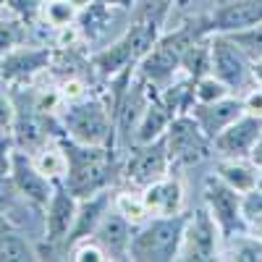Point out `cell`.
I'll list each match as a JSON object with an SVG mask.
<instances>
[{
  "label": "cell",
  "instance_id": "obj_8",
  "mask_svg": "<svg viewBox=\"0 0 262 262\" xmlns=\"http://www.w3.org/2000/svg\"><path fill=\"white\" fill-rule=\"evenodd\" d=\"M170 170V158H168V147H165V134L160 139H152L144 144H131L126 163L121 165V176L128 186L144 189L147 184L158 181L168 176Z\"/></svg>",
  "mask_w": 262,
  "mask_h": 262
},
{
  "label": "cell",
  "instance_id": "obj_40",
  "mask_svg": "<svg viewBox=\"0 0 262 262\" xmlns=\"http://www.w3.org/2000/svg\"><path fill=\"white\" fill-rule=\"evenodd\" d=\"M6 134H8V131H6V128H0V139H3Z\"/></svg>",
  "mask_w": 262,
  "mask_h": 262
},
{
  "label": "cell",
  "instance_id": "obj_14",
  "mask_svg": "<svg viewBox=\"0 0 262 262\" xmlns=\"http://www.w3.org/2000/svg\"><path fill=\"white\" fill-rule=\"evenodd\" d=\"M76 196L63 184H55L53 196L45 205V238L50 244H66L69 249V233L76 221Z\"/></svg>",
  "mask_w": 262,
  "mask_h": 262
},
{
  "label": "cell",
  "instance_id": "obj_39",
  "mask_svg": "<svg viewBox=\"0 0 262 262\" xmlns=\"http://www.w3.org/2000/svg\"><path fill=\"white\" fill-rule=\"evenodd\" d=\"M173 6H176V8H189L191 0H173Z\"/></svg>",
  "mask_w": 262,
  "mask_h": 262
},
{
  "label": "cell",
  "instance_id": "obj_3",
  "mask_svg": "<svg viewBox=\"0 0 262 262\" xmlns=\"http://www.w3.org/2000/svg\"><path fill=\"white\" fill-rule=\"evenodd\" d=\"M60 137L92 147H116V116L102 97H84L69 102L58 113Z\"/></svg>",
  "mask_w": 262,
  "mask_h": 262
},
{
  "label": "cell",
  "instance_id": "obj_26",
  "mask_svg": "<svg viewBox=\"0 0 262 262\" xmlns=\"http://www.w3.org/2000/svg\"><path fill=\"white\" fill-rule=\"evenodd\" d=\"M0 259L29 262V259H39V252L29 242V236L18 233V231H0Z\"/></svg>",
  "mask_w": 262,
  "mask_h": 262
},
{
  "label": "cell",
  "instance_id": "obj_23",
  "mask_svg": "<svg viewBox=\"0 0 262 262\" xmlns=\"http://www.w3.org/2000/svg\"><path fill=\"white\" fill-rule=\"evenodd\" d=\"M27 29L29 24L13 8H8L6 3L0 6V58L21 45H27Z\"/></svg>",
  "mask_w": 262,
  "mask_h": 262
},
{
  "label": "cell",
  "instance_id": "obj_33",
  "mask_svg": "<svg viewBox=\"0 0 262 262\" xmlns=\"http://www.w3.org/2000/svg\"><path fill=\"white\" fill-rule=\"evenodd\" d=\"M6 6L13 8L27 24H34L39 18V8H42V0H6Z\"/></svg>",
  "mask_w": 262,
  "mask_h": 262
},
{
  "label": "cell",
  "instance_id": "obj_32",
  "mask_svg": "<svg viewBox=\"0 0 262 262\" xmlns=\"http://www.w3.org/2000/svg\"><path fill=\"white\" fill-rule=\"evenodd\" d=\"M58 92H60V97H63V105L79 102V100H84V97H90V84H86L84 76L71 74V76H66V79L58 84Z\"/></svg>",
  "mask_w": 262,
  "mask_h": 262
},
{
  "label": "cell",
  "instance_id": "obj_7",
  "mask_svg": "<svg viewBox=\"0 0 262 262\" xmlns=\"http://www.w3.org/2000/svg\"><path fill=\"white\" fill-rule=\"evenodd\" d=\"M210 74L217 76L236 95H242L254 84L252 60L228 34H210Z\"/></svg>",
  "mask_w": 262,
  "mask_h": 262
},
{
  "label": "cell",
  "instance_id": "obj_29",
  "mask_svg": "<svg viewBox=\"0 0 262 262\" xmlns=\"http://www.w3.org/2000/svg\"><path fill=\"white\" fill-rule=\"evenodd\" d=\"M228 37L247 53L249 60H259L262 58V21H259V24H254V27H249V29L233 32Z\"/></svg>",
  "mask_w": 262,
  "mask_h": 262
},
{
  "label": "cell",
  "instance_id": "obj_6",
  "mask_svg": "<svg viewBox=\"0 0 262 262\" xmlns=\"http://www.w3.org/2000/svg\"><path fill=\"white\" fill-rule=\"evenodd\" d=\"M202 202L210 210V215L215 217L217 228L223 233V242L233 238V236L249 233V223L242 210V194L231 189L226 181H221L215 173H210L202 184Z\"/></svg>",
  "mask_w": 262,
  "mask_h": 262
},
{
  "label": "cell",
  "instance_id": "obj_2",
  "mask_svg": "<svg viewBox=\"0 0 262 262\" xmlns=\"http://www.w3.org/2000/svg\"><path fill=\"white\" fill-rule=\"evenodd\" d=\"M202 34H210L205 16L184 21V24L176 27L173 32H163L155 45H152L144 53V58L137 63V76H142L147 84L163 90L165 84H170L181 74V55H184V50Z\"/></svg>",
  "mask_w": 262,
  "mask_h": 262
},
{
  "label": "cell",
  "instance_id": "obj_13",
  "mask_svg": "<svg viewBox=\"0 0 262 262\" xmlns=\"http://www.w3.org/2000/svg\"><path fill=\"white\" fill-rule=\"evenodd\" d=\"M11 181L24 200L34 202L42 210H45L48 200L53 196V189H55V184L39 173V168L34 165L29 152L18 149V147H13V155H11Z\"/></svg>",
  "mask_w": 262,
  "mask_h": 262
},
{
  "label": "cell",
  "instance_id": "obj_12",
  "mask_svg": "<svg viewBox=\"0 0 262 262\" xmlns=\"http://www.w3.org/2000/svg\"><path fill=\"white\" fill-rule=\"evenodd\" d=\"M210 34H233L262 21V0H221L207 16Z\"/></svg>",
  "mask_w": 262,
  "mask_h": 262
},
{
  "label": "cell",
  "instance_id": "obj_41",
  "mask_svg": "<svg viewBox=\"0 0 262 262\" xmlns=\"http://www.w3.org/2000/svg\"><path fill=\"white\" fill-rule=\"evenodd\" d=\"M0 231H3V223H0Z\"/></svg>",
  "mask_w": 262,
  "mask_h": 262
},
{
  "label": "cell",
  "instance_id": "obj_28",
  "mask_svg": "<svg viewBox=\"0 0 262 262\" xmlns=\"http://www.w3.org/2000/svg\"><path fill=\"white\" fill-rule=\"evenodd\" d=\"M69 259H74V262H107L111 257H107L105 247L95 236H86V238H79V242H74L69 247Z\"/></svg>",
  "mask_w": 262,
  "mask_h": 262
},
{
  "label": "cell",
  "instance_id": "obj_18",
  "mask_svg": "<svg viewBox=\"0 0 262 262\" xmlns=\"http://www.w3.org/2000/svg\"><path fill=\"white\" fill-rule=\"evenodd\" d=\"M113 207V191L105 189V191H97L92 196H84V200H79L76 205V221H74V228L69 233V247L74 242H79V238H86L92 236L95 228L100 226L102 215ZM66 254H69V249H66Z\"/></svg>",
  "mask_w": 262,
  "mask_h": 262
},
{
  "label": "cell",
  "instance_id": "obj_16",
  "mask_svg": "<svg viewBox=\"0 0 262 262\" xmlns=\"http://www.w3.org/2000/svg\"><path fill=\"white\" fill-rule=\"evenodd\" d=\"M139 191H142V200H144V207H147L149 217H155V215H176V212L184 210V186H181V181L173 176V173L147 184Z\"/></svg>",
  "mask_w": 262,
  "mask_h": 262
},
{
  "label": "cell",
  "instance_id": "obj_35",
  "mask_svg": "<svg viewBox=\"0 0 262 262\" xmlns=\"http://www.w3.org/2000/svg\"><path fill=\"white\" fill-rule=\"evenodd\" d=\"M242 102H244V113H252V116L262 118V84H252L249 90H244Z\"/></svg>",
  "mask_w": 262,
  "mask_h": 262
},
{
  "label": "cell",
  "instance_id": "obj_1",
  "mask_svg": "<svg viewBox=\"0 0 262 262\" xmlns=\"http://www.w3.org/2000/svg\"><path fill=\"white\" fill-rule=\"evenodd\" d=\"M60 144L66 149V160H69V170H66V179L60 184L69 189L76 200L105 191L118 181L121 163H118V155H116V147L79 144V142L63 139V137H60Z\"/></svg>",
  "mask_w": 262,
  "mask_h": 262
},
{
  "label": "cell",
  "instance_id": "obj_19",
  "mask_svg": "<svg viewBox=\"0 0 262 262\" xmlns=\"http://www.w3.org/2000/svg\"><path fill=\"white\" fill-rule=\"evenodd\" d=\"M212 173L238 194H247L262 184V170L249 158H217Z\"/></svg>",
  "mask_w": 262,
  "mask_h": 262
},
{
  "label": "cell",
  "instance_id": "obj_34",
  "mask_svg": "<svg viewBox=\"0 0 262 262\" xmlns=\"http://www.w3.org/2000/svg\"><path fill=\"white\" fill-rule=\"evenodd\" d=\"M13 118H16V100H13L11 92H6L3 86H0V128L11 131Z\"/></svg>",
  "mask_w": 262,
  "mask_h": 262
},
{
  "label": "cell",
  "instance_id": "obj_9",
  "mask_svg": "<svg viewBox=\"0 0 262 262\" xmlns=\"http://www.w3.org/2000/svg\"><path fill=\"white\" fill-rule=\"evenodd\" d=\"M221 252H223V233L217 228L215 217L210 215L205 205L194 207L184 228L179 259L207 262V259H221Z\"/></svg>",
  "mask_w": 262,
  "mask_h": 262
},
{
  "label": "cell",
  "instance_id": "obj_24",
  "mask_svg": "<svg viewBox=\"0 0 262 262\" xmlns=\"http://www.w3.org/2000/svg\"><path fill=\"white\" fill-rule=\"evenodd\" d=\"M181 74L191 81H200L210 74V34L196 37L181 55Z\"/></svg>",
  "mask_w": 262,
  "mask_h": 262
},
{
  "label": "cell",
  "instance_id": "obj_38",
  "mask_svg": "<svg viewBox=\"0 0 262 262\" xmlns=\"http://www.w3.org/2000/svg\"><path fill=\"white\" fill-rule=\"evenodd\" d=\"M107 6H113L118 11H131V6H134V0H105Z\"/></svg>",
  "mask_w": 262,
  "mask_h": 262
},
{
  "label": "cell",
  "instance_id": "obj_20",
  "mask_svg": "<svg viewBox=\"0 0 262 262\" xmlns=\"http://www.w3.org/2000/svg\"><path fill=\"white\" fill-rule=\"evenodd\" d=\"M118 13L121 11L107 6L105 0H90V3H84L79 8V16H76V27L81 32V39L84 42H97L100 37H105Z\"/></svg>",
  "mask_w": 262,
  "mask_h": 262
},
{
  "label": "cell",
  "instance_id": "obj_31",
  "mask_svg": "<svg viewBox=\"0 0 262 262\" xmlns=\"http://www.w3.org/2000/svg\"><path fill=\"white\" fill-rule=\"evenodd\" d=\"M242 210H244V217L249 223V231L259 233L262 231V184L257 189L242 194Z\"/></svg>",
  "mask_w": 262,
  "mask_h": 262
},
{
  "label": "cell",
  "instance_id": "obj_4",
  "mask_svg": "<svg viewBox=\"0 0 262 262\" xmlns=\"http://www.w3.org/2000/svg\"><path fill=\"white\" fill-rule=\"evenodd\" d=\"M189 212L181 210L176 215H155L134 228L128 247V259L134 262H173L179 259L184 228Z\"/></svg>",
  "mask_w": 262,
  "mask_h": 262
},
{
  "label": "cell",
  "instance_id": "obj_10",
  "mask_svg": "<svg viewBox=\"0 0 262 262\" xmlns=\"http://www.w3.org/2000/svg\"><path fill=\"white\" fill-rule=\"evenodd\" d=\"M53 50L45 45H21L11 50L8 55L0 58V81L3 84H16L27 86L32 84L39 74H45L53 66Z\"/></svg>",
  "mask_w": 262,
  "mask_h": 262
},
{
  "label": "cell",
  "instance_id": "obj_5",
  "mask_svg": "<svg viewBox=\"0 0 262 262\" xmlns=\"http://www.w3.org/2000/svg\"><path fill=\"white\" fill-rule=\"evenodd\" d=\"M165 147H168V158H170V170L200 165L202 160L212 155V142L205 137L200 123L189 113L170 118L165 128Z\"/></svg>",
  "mask_w": 262,
  "mask_h": 262
},
{
  "label": "cell",
  "instance_id": "obj_17",
  "mask_svg": "<svg viewBox=\"0 0 262 262\" xmlns=\"http://www.w3.org/2000/svg\"><path fill=\"white\" fill-rule=\"evenodd\" d=\"M92 236L105 247V252H107L111 259H128V247H131V236H134V226H131L116 207H111L102 215V221H100V226L95 228Z\"/></svg>",
  "mask_w": 262,
  "mask_h": 262
},
{
  "label": "cell",
  "instance_id": "obj_21",
  "mask_svg": "<svg viewBox=\"0 0 262 262\" xmlns=\"http://www.w3.org/2000/svg\"><path fill=\"white\" fill-rule=\"evenodd\" d=\"M173 113L165 107V102L160 100V90L149 97L147 107H144V113L134 128V142L131 144H144V142H152V139H160L165 134V128L170 123Z\"/></svg>",
  "mask_w": 262,
  "mask_h": 262
},
{
  "label": "cell",
  "instance_id": "obj_15",
  "mask_svg": "<svg viewBox=\"0 0 262 262\" xmlns=\"http://www.w3.org/2000/svg\"><path fill=\"white\" fill-rule=\"evenodd\" d=\"M189 116L200 123V128L205 131V137L212 142L226 126H231L236 118L244 116V102L242 95H226L215 102H194L189 107Z\"/></svg>",
  "mask_w": 262,
  "mask_h": 262
},
{
  "label": "cell",
  "instance_id": "obj_37",
  "mask_svg": "<svg viewBox=\"0 0 262 262\" xmlns=\"http://www.w3.org/2000/svg\"><path fill=\"white\" fill-rule=\"evenodd\" d=\"M249 160H252V163H254V165H257V168L262 170V137L257 139V144H254V149H252Z\"/></svg>",
  "mask_w": 262,
  "mask_h": 262
},
{
  "label": "cell",
  "instance_id": "obj_25",
  "mask_svg": "<svg viewBox=\"0 0 262 262\" xmlns=\"http://www.w3.org/2000/svg\"><path fill=\"white\" fill-rule=\"evenodd\" d=\"M76 16H79V3L76 0H42L39 21L48 24L53 32L76 24Z\"/></svg>",
  "mask_w": 262,
  "mask_h": 262
},
{
  "label": "cell",
  "instance_id": "obj_30",
  "mask_svg": "<svg viewBox=\"0 0 262 262\" xmlns=\"http://www.w3.org/2000/svg\"><path fill=\"white\" fill-rule=\"evenodd\" d=\"M226 95H233V92L212 74L202 76L200 81H194V102H215V100H221Z\"/></svg>",
  "mask_w": 262,
  "mask_h": 262
},
{
  "label": "cell",
  "instance_id": "obj_11",
  "mask_svg": "<svg viewBox=\"0 0 262 262\" xmlns=\"http://www.w3.org/2000/svg\"><path fill=\"white\" fill-rule=\"evenodd\" d=\"M259 137H262V118L244 113L212 139V155L215 158H249Z\"/></svg>",
  "mask_w": 262,
  "mask_h": 262
},
{
  "label": "cell",
  "instance_id": "obj_22",
  "mask_svg": "<svg viewBox=\"0 0 262 262\" xmlns=\"http://www.w3.org/2000/svg\"><path fill=\"white\" fill-rule=\"evenodd\" d=\"M32 160L39 168L42 176H48L53 184H60L66 179V170H69V160H66V149L60 144V137L45 142L37 152H32Z\"/></svg>",
  "mask_w": 262,
  "mask_h": 262
},
{
  "label": "cell",
  "instance_id": "obj_27",
  "mask_svg": "<svg viewBox=\"0 0 262 262\" xmlns=\"http://www.w3.org/2000/svg\"><path fill=\"white\" fill-rule=\"evenodd\" d=\"M113 207L126 217L131 226H142L144 221H149V212L144 207V200H142V191L139 189H121V191H113Z\"/></svg>",
  "mask_w": 262,
  "mask_h": 262
},
{
  "label": "cell",
  "instance_id": "obj_36",
  "mask_svg": "<svg viewBox=\"0 0 262 262\" xmlns=\"http://www.w3.org/2000/svg\"><path fill=\"white\" fill-rule=\"evenodd\" d=\"M13 147H16V144H11L6 137L0 139V179L11 173V155H13Z\"/></svg>",
  "mask_w": 262,
  "mask_h": 262
}]
</instances>
